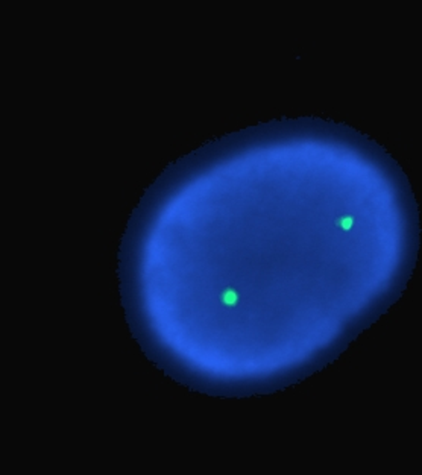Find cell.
<instances>
[{
  "mask_svg": "<svg viewBox=\"0 0 422 475\" xmlns=\"http://www.w3.org/2000/svg\"><path fill=\"white\" fill-rule=\"evenodd\" d=\"M219 301L223 307L226 308H234L238 304V293L234 287H225L220 294H219Z\"/></svg>",
  "mask_w": 422,
  "mask_h": 475,
  "instance_id": "1",
  "label": "cell"
},
{
  "mask_svg": "<svg viewBox=\"0 0 422 475\" xmlns=\"http://www.w3.org/2000/svg\"><path fill=\"white\" fill-rule=\"evenodd\" d=\"M334 226L343 232H349L355 226V217L352 214H340L334 219Z\"/></svg>",
  "mask_w": 422,
  "mask_h": 475,
  "instance_id": "2",
  "label": "cell"
}]
</instances>
